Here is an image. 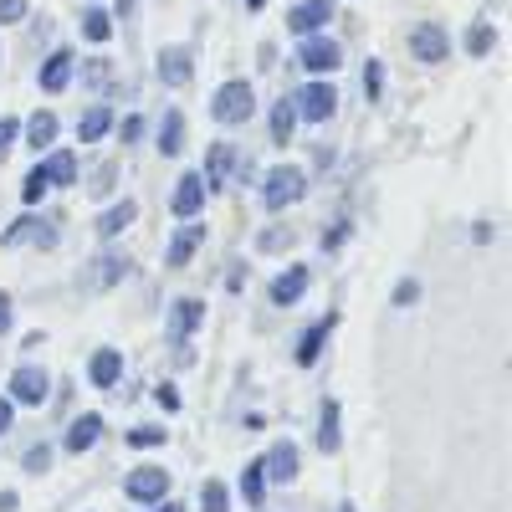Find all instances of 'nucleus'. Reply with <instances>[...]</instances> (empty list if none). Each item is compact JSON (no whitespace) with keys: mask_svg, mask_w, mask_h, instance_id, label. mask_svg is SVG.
I'll return each instance as SVG.
<instances>
[{"mask_svg":"<svg viewBox=\"0 0 512 512\" xmlns=\"http://www.w3.org/2000/svg\"><path fill=\"white\" fill-rule=\"evenodd\" d=\"M108 134H113V108H88V113H82V123H77V139L82 144H98Z\"/></svg>","mask_w":512,"mask_h":512,"instance_id":"nucleus-26","label":"nucleus"},{"mask_svg":"<svg viewBox=\"0 0 512 512\" xmlns=\"http://www.w3.org/2000/svg\"><path fill=\"white\" fill-rule=\"evenodd\" d=\"M88 379L98 384V390H113V384L123 379V354H118V349H98V354L88 359Z\"/></svg>","mask_w":512,"mask_h":512,"instance_id":"nucleus-21","label":"nucleus"},{"mask_svg":"<svg viewBox=\"0 0 512 512\" xmlns=\"http://www.w3.org/2000/svg\"><path fill=\"white\" fill-rule=\"evenodd\" d=\"M200 318H205V303H200V297H180V303L169 308V338H175V344H185V338L200 328Z\"/></svg>","mask_w":512,"mask_h":512,"instance_id":"nucleus-14","label":"nucleus"},{"mask_svg":"<svg viewBox=\"0 0 512 512\" xmlns=\"http://www.w3.org/2000/svg\"><path fill=\"white\" fill-rule=\"evenodd\" d=\"M16 502H21L16 492H0V512H16Z\"/></svg>","mask_w":512,"mask_h":512,"instance_id":"nucleus-47","label":"nucleus"},{"mask_svg":"<svg viewBox=\"0 0 512 512\" xmlns=\"http://www.w3.org/2000/svg\"><path fill=\"white\" fill-rule=\"evenodd\" d=\"M6 333H11V297L0 292V338H6Z\"/></svg>","mask_w":512,"mask_h":512,"instance_id":"nucleus-44","label":"nucleus"},{"mask_svg":"<svg viewBox=\"0 0 512 512\" xmlns=\"http://www.w3.org/2000/svg\"><path fill=\"white\" fill-rule=\"evenodd\" d=\"M292 128H297V108H292V98H277L272 103V144L277 149L292 144Z\"/></svg>","mask_w":512,"mask_h":512,"instance_id":"nucleus-27","label":"nucleus"},{"mask_svg":"<svg viewBox=\"0 0 512 512\" xmlns=\"http://www.w3.org/2000/svg\"><path fill=\"white\" fill-rule=\"evenodd\" d=\"M82 36H88V41H113V16L103 6L82 11Z\"/></svg>","mask_w":512,"mask_h":512,"instance_id":"nucleus-29","label":"nucleus"},{"mask_svg":"<svg viewBox=\"0 0 512 512\" xmlns=\"http://www.w3.org/2000/svg\"><path fill=\"white\" fill-rule=\"evenodd\" d=\"M364 93H369V98L384 93V62H364Z\"/></svg>","mask_w":512,"mask_h":512,"instance_id":"nucleus-37","label":"nucleus"},{"mask_svg":"<svg viewBox=\"0 0 512 512\" xmlns=\"http://www.w3.org/2000/svg\"><path fill=\"white\" fill-rule=\"evenodd\" d=\"M47 190H52V185H47V175H41V164H36L31 175H26V185H21V200H26V205H41V200H47Z\"/></svg>","mask_w":512,"mask_h":512,"instance_id":"nucleus-34","label":"nucleus"},{"mask_svg":"<svg viewBox=\"0 0 512 512\" xmlns=\"http://www.w3.org/2000/svg\"><path fill=\"white\" fill-rule=\"evenodd\" d=\"M200 512H231V492H226V482H205V492H200Z\"/></svg>","mask_w":512,"mask_h":512,"instance_id":"nucleus-32","label":"nucleus"},{"mask_svg":"<svg viewBox=\"0 0 512 512\" xmlns=\"http://www.w3.org/2000/svg\"><path fill=\"white\" fill-rule=\"evenodd\" d=\"M118 11H123V16H128V11H134V0H118Z\"/></svg>","mask_w":512,"mask_h":512,"instance_id":"nucleus-50","label":"nucleus"},{"mask_svg":"<svg viewBox=\"0 0 512 512\" xmlns=\"http://www.w3.org/2000/svg\"><path fill=\"white\" fill-rule=\"evenodd\" d=\"M256 246H262V251H287L292 246V231L287 226H267L262 236H256Z\"/></svg>","mask_w":512,"mask_h":512,"instance_id":"nucleus-35","label":"nucleus"},{"mask_svg":"<svg viewBox=\"0 0 512 512\" xmlns=\"http://www.w3.org/2000/svg\"><path fill=\"white\" fill-rule=\"evenodd\" d=\"M210 113H216V123H246L256 113V93L246 77H231L216 88V98H210Z\"/></svg>","mask_w":512,"mask_h":512,"instance_id":"nucleus-2","label":"nucleus"},{"mask_svg":"<svg viewBox=\"0 0 512 512\" xmlns=\"http://www.w3.org/2000/svg\"><path fill=\"white\" fill-rule=\"evenodd\" d=\"M344 512H354V507H344Z\"/></svg>","mask_w":512,"mask_h":512,"instance_id":"nucleus-51","label":"nucleus"},{"mask_svg":"<svg viewBox=\"0 0 512 512\" xmlns=\"http://www.w3.org/2000/svg\"><path fill=\"white\" fill-rule=\"evenodd\" d=\"M446 52H451V41H446L441 26H415V31H410V57H415V62L436 67V62H446Z\"/></svg>","mask_w":512,"mask_h":512,"instance_id":"nucleus-11","label":"nucleus"},{"mask_svg":"<svg viewBox=\"0 0 512 512\" xmlns=\"http://www.w3.org/2000/svg\"><path fill=\"white\" fill-rule=\"evenodd\" d=\"M0 246H36V251H52V246H57V226L41 221V216H21V221L6 226Z\"/></svg>","mask_w":512,"mask_h":512,"instance_id":"nucleus-4","label":"nucleus"},{"mask_svg":"<svg viewBox=\"0 0 512 512\" xmlns=\"http://www.w3.org/2000/svg\"><path fill=\"white\" fill-rule=\"evenodd\" d=\"M292 108H297V118H308V123H328V118H333V108H338V93H333V82L313 77L308 88L292 98Z\"/></svg>","mask_w":512,"mask_h":512,"instance_id":"nucleus-3","label":"nucleus"},{"mask_svg":"<svg viewBox=\"0 0 512 512\" xmlns=\"http://www.w3.org/2000/svg\"><path fill=\"white\" fill-rule=\"evenodd\" d=\"M262 472H267L272 482H282V487L297 482V446H292V441H277V446L262 456Z\"/></svg>","mask_w":512,"mask_h":512,"instance_id":"nucleus-18","label":"nucleus"},{"mask_svg":"<svg viewBox=\"0 0 512 512\" xmlns=\"http://www.w3.org/2000/svg\"><path fill=\"white\" fill-rule=\"evenodd\" d=\"M333 323H338V313H328L323 323H313V328H308L303 338H297V354H292V359L303 364V369H308V364H318V354H323V344H328V333H333Z\"/></svg>","mask_w":512,"mask_h":512,"instance_id":"nucleus-20","label":"nucleus"},{"mask_svg":"<svg viewBox=\"0 0 512 512\" xmlns=\"http://www.w3.org/2000/svg\"><path fill=\"white\" fill-rule=\"evenodd\" d=\"M308 195V175L297 164H277V169H267V180H262V205L267 210H287V205H297Z\"/></svg>","mask_w":512,"mask_h":512,"instance_id":"nucleus-1","label":"nucleus"},{"mask_svg":"<svg viewBox=\"0 0 512 512\" xmlns=\"http://www.w3.org/2000/svg\"><path fill=\"white\" fill-rule=\"evenodd\" d=\"M26 21V0H0V26H16Z\"/></svg>","mask_w":512,"mask_h":512,"instance_id":"nucleus-38","label":"nucleus"},{"mask_svg":"<svg viewBox=\"0 0 512 512\" xmlns=\"http://www.w3.org/2000/svg\"><path fill=\"white\" fill-rule=\"evenodd\" d=\"M108 77V62H88V82H103Z\"/></svg>","mask_w":512,"mask_h":512,"instance_id":"nucleus-46","label":"nucleus"},{"mask_svg":"<svg viewBox=\"0 0 512 512\" xmlns=\"http://www.w3.org/2000/svg\"><path fill=\"white\" fill-rule=\"evenodd\" d=\"M57 128H62L57 113H47V108L31 113V118H26V144H31V149H52V144H57Z\"/></svg>","mask_w":512,"mask_h":512,"instance_id":"nucleus-25","label":"nucleus"},{"mask_svg":"<svg viewBox=\"0 0 512 512\" xmlns=\"http://www.w3.org/2000/svg\"><path fill=\"white\" fill-rule=\"evenodd\" d=\"M11 420H16V405H11V400H0V436L11 431Z\"/></svg>","mask_w":512,"mask_h":512,"instance_id":"nucleus-45","label":"nucleus"},{"mask_svg":"<svg viewBox=\"0 0 512 512\" xmlns=\"http://www.w3.org/2000/svg\"><path fill=\"white\" fill-rule=\"evenodd\" d=\"M154 512H185L180 502H154Z\"/></svg>","mask_w":512,"mask_h":512,"instance_id":"nucleus-48","label":"nucleus"},{"mask_svg":"<svg viewBox=\"0 0 512 512\" xmlns=\"http://www.w3.org/2000/svg\"><path fill=\"white\" fill-rule=\"evenodd\" d=\"M118 134H123V144H139V139H144V118H123Z\"/></svg>","mask_w":512,"mask_h":512,"instance_id":"nucleus-42","label":"nucleus"},{"mask_svg":"<svg viewBox=\"0 0 512 512\" xmlns=\"http://www.w3.org/2000/svg\"><path fill=\"white\" fill-rule=\"evenodd\" d=\"M103 436H108L103 415H98V410H88V415H77V420H72V431H67V451H72V456H82V451H93Z\"/></svg>","mask_w":512,"mask_h":512,"instance_id":"nucleus-12","label":"nucleus"},{"mask_svg":"<svg viewBox=\"0 0 512 512\" xmlns=\"http://www.w3.org/2000/svg\"><path fill=\"white\" fill-rule=\"evenodd\" d=\"M497 47V31L487 26V21H477V26H466V52H472V57H487Z\"/></svg>","mask_w":512,"mask_h":512,"instance_id":"nucleus-30","label":"nucleus"},{"mask_svg":"<svg viewBox=\"0 0 512 512\" xmlns=\"http://www.w3.org/2000/svg\"><path fill=\"white\" fill-rule=\"evenodd\" d=\"M11 395H16L21 405H47V395H52V374L41 369V364H21V369L11 374Z\"/></svg>","mask_w":512,"mask_h":512,"instance_id":"nucleus-8","label":"nucleus"},{"mask_svg":"<svg viewBox=\"0 0 512 512\" xmlns=\"http://www.w3.org/2000/svg\"><path fill=\"white\" fill-rule=\"evenodd\" d=\"M328 16H333V0H297L292 16H287V31L292 36H318L328 26Z\"/></svg>","mask_w":512,"mask_h":512,"instance_id":"nucleus-10","label":"nucleus"},{"mask_svg":"<svg viewBox=\"0 0 512 512\" xmlns=\"http://www.w3.org/2000/svg\"><path fill=\"white\" fill-rule=\"evenodd\" d=\"M338 446H344V425H338V400H323L318 410V451L333 456Z\"/></svg>","mask_w":512,"mask_h":512,"instance_id":"nucleus-22","label":"nucleus"},{"mask_svg":"<svg viewBox=\"0 0 512 512\" xmlns=\"http://www.w3.org/2000/svg\"><path fill=\"white\" fill-rule=\"evenodd\" d=\"M123 441L134 446V451H144V446H164V441H169V431H159V425H134V431H128Z\"/></svg>","mask_w":512,"mask_h":512,"instance_id":"nucleus-33","label":"nucleus"},{"mask_svg":"<svg viewBox=\"0 0 512 512\" xmlns=\"http://www.w3.org/2000/svg\"><path fill=\"white\" fill-rule=\"evenodd\" d=\"M267 6V0H246V11H262Z\"/></svg>","mask_w":512,"mask_h":512,"instance_id":"nucleus-49","label":"nucleus"},{"mask_svg":"<svg viewBox=\"0 0 512 512\" xmlns=\"http://www.w3.org/2000/svg\"><path fill=\"white\" fill-rule=\"evenodd\" d=\"M241 497H246L251 507H262V497H267V472H262V461H251L246 472H241Z\"/></svg>","mask_w":512,"mask_h":512,"instance_id":"nucleus-28","label":"nucleus"},{"mask_svg":"<svg viewBox=\"0 0 512 512\" xmlns=\"http://www.w3.org/2000/svg\"><path fill=\"white\" fill-rule=\"evenodd\" d=\"M344 236H349V221H333L328 236H323V251H338V246H344Z\"/></svg>","mask_w":512,"mask_h":512,"instance_id":"nucleus-39","label":"nucleus"},{"mask_svg":"<svg viewBox=\"0 0 512 512\" xmlns=\"http://www.w3.org/2000/svg\"><path fill=\"white\" fill-rule=\"evenodd\" d=\"M123 492L134 502H144V507H154V502L169 497V472H164V466H139V472H128Z\"/></svg>","mask_w":512,"mask_h":512,"instance_id":"nucleus-6","label":"nucleus"},{"mask_svg":"<svg viewBox=\"0 0 512 512\" xmlns=\"http://www.w3.org/2000/svg\"><path fill=\"white\" fill-rule=\"evenodd\" d=\"M415 297H420V287H415V282H400V292H395V303H400V308H410Z\"/></svg>","mask_w":512,"mask_h":512,"instance_id":"nucleus-43","label":"nucleus"},{"mask_svg":"<svg viewBox=\"0 0 512 512\" xmlns=\"http://www.w3.org/2000/svg\"><path fill=\"white\" fill-rule=\"evenodd\" d=\"M241 169V154H236V144H210V159H205V195H221L226 190V180Z\"/></svg>","mask_w":512,"mask_h":512,"instance_id":"nucleus-7","label":"nucleus"},{"mask_svg":"<svg viewBox=\"0 0 512 512\" xmlns=\"http://www.w3.org/2000/svg\"><path fill=\"white\" fill-rule=\"evenodd\" d=\"M200 205H205V185H200V175H185V180L175 185V195H169V210H175L180 221H195Z\"/></svg>","mask_w":512,"mask_h":512,"instance_id":"nucleus-17","label":"nucleus"},{"mask_svg":"<svg viewBox=\"0 0 512 512\" xmlns=\"http://www.w3.org/2000/svg\"><path fill=\"white\" fill-rule=\"evenodd\" d=\"M21 466H26V472H31V477H36V472H47V466H52V446H31Z\"/></svg>","mask_w":512,"mask_h":512,"instance_id":"nucleus-36","label":"nucleus"},{"mask_svg":"<svg viewBox=\"0 0 512 512\" xmlns=\"http://www.w3.org/2000/svg\"><path fill=\"white\" fill-rule=\"evenodd\" d=\"M154 400H159L164 410H180V390H175V384H169V379H164L159 390H154Z\"/></svg>","mask_w":512,"mask_h":512,"instance_id":"nucleus-40","label":"nucleus"},{"mask_svg":"<svg viewBox=\"0 0 512 512\" xmlns=\"http://www.w3.org/2000/svg\"><path fill=\"white\" fill-rule=\"evenodd\" d=\"M134 216H139V205H134V200H118L113 210H103V216H98V236H103V241L123 236L128 226H134Z\"/></svg>","mask_w":512,"mask_h":512,"instance_id":"nucleus-24","label":"nucleus"},{"mask_svg":"<svg viewBox=\"0 0 512 512\" xmlns=\"http://www.w3.org/2000/svg\"><path fill=\"white\" fill-rule=\"evenodd\" d=\"M41 175H47L52 190H72L77 185V154L72 149H52L47 159H41Z\"/></svg>","mask_w":512,"mask_h":512,"instance_id":"nucleus-16","label":"nucleus"},{"mask_svg":"<svg viewBox=\"0 0 512 512\" xmlns=\"http://www.w3.org/2000/svg\"><path fill=\"white\" fill-rule=\"evenodd\" d=\"M200 241H205V226H200V221H190V226H185L175 241H169L164 262L175 267V272H180V267H190V262H195V251H200Z\"/></svg>","mask_w":512,"mask_h":512,"instance_id":"nucleus-19","label":"nucleus"},{"mask_svg":"<svg viewBox=\"0 0 512 512\" xmlns=\"http://www.w3.org/2000/svg\"><path fill=\"white\" fill-rule=\"evenodd\" d=\"M93 272H98V277H93L88 287H113V282L128 272V256H118V251H113V256H103V262H98Z\"/></svg>","mask_w":512,"mask_h":512,"instance_id":"nucleus-31","label":"nucleus"},{"mask_svg":"<svg viewBox=\"0 0 512 512\" xmlns=\"http://www.w3.org/2000/svg\"><path fill=\"white\" fill-rule=\"evenodd\" d=\"M72 77H77V57H72L67 47H57L47 62H41V72H36L41 93H67V88H72Z\"/></svg>","mask_w":512,"mask_h":512,"instance_id":"nucleus-9","label":"nucleus"},{"mask_svg":"<svg viewBox=\"0 0 512 512\" xmlns=\"http://www.w3.org/2000/svg\"><path fill=\"white\" fill-rule=\"evenodd\" d=\"M338 62H344V52H338V41H328V36H303V47H297V67L313 72V77H328Z\"/></svg>","mask_w":512,"mask_h":512,"instance_id":"nucleus-5","label":"nucleus"},{"mask_svg":"<svg viewBox=\"0 0 512 512\" xmlns=\"http://www.w3.org/2000/svg\"><path fill=\"white\" fill-rule=\"evenodd\" d=\"M159 154H164V159L185 154V113H180V108H169L164 123H159Z\"/></svg>","mask_w":512,"mask_h":512,"instance_id":"nucleus-23","label":"nucleus"},{"mask_svg":"<svg viewBox=\"0 0 512 512\" xmlns=\"http://www.w3.org/2000/svg\"><path fill=\"white\" fill-rule=\"evenodd\" d=\"M16 134H21V123H16V118H0V154L16 144Z\"/></svg>","mask_w":512,"mask_h":512,"instance_id":"nucleus-41","label":"nucleus"},{"mask_svg":"<svg viewBox=\"0 0 512 512\" xmlns=\"http://www.w3.org/2000/svg\"><path fill=\"white\" fill-rule=\"evenodd\" d=\"M190 77H195V57L185 47H164L159 52V82L164 88H185Z\"/></svg>","mask_w":512,"mask_h":512,"instance_id":"nucleus-13","label":"nucleus"},{"mask_svg":"<svg viewBox=\"0 0 512 512\" xmlns=\"http://www.w3.org/2000/svg\"><path fill=\"white\" fill-rule=\"evenodd\" d=\"M308 282H313V272H308V267H287V272H282V277H277V282L267 287V297H272L277 308H292L297 297L308 292Z\"/></svg>","mask_w":512,"mask_h":512,"instance_id":"nucleus-15","label":"nucleus"}]
</instances>
